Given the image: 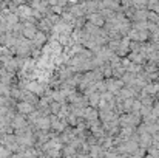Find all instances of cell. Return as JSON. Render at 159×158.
<instances>
[{
	"label": "cell",
	"mask_w": 159,
	"mask_h": 158,
	"mask_svg": "<svg viewBox=\"0 0 159 158\" xmlns=\"http://www.w3.org/2000/svg\"><path fill=\"white\" fill-rule=\"evenodd\" d=\"M130 42H131V41L128 39V36H122L120 41H119V47H117V50H116V54L120 56V57L127 56V54L130 53Z\"/></svg>",
	"instance_id": "3957f363"
},
{
	"label": "cell",
	"mask_w": 159,
	"mask_h": 158,
	"mask_svg": "<svg viewBox=\"0 0 159 158\" xmlns=\"http://www.w3.org/2000/svg\"><path fill=\"white\" fill-rule=\"evenodd\" d=\"M85 19H87V22H90V23H93L96 26H104V23H105V19L102 17V14L99 11L91 12V14H87Z\"/></svg>",
	"instance_id": "52a82bcc"
},
{
	"label": "cell",
	"mask_w": 159,
	"mask_h": 158,
	"mask_svg": "<svg viewBox=\"0 0 159 158\" xmlns=\"http://www.w3.org/2000/svg\"><path fill=\"white\" fill-rule=\"evenodd\" d=\"M127 57H128L131 62L139 64V65H144V64L147 62V56H145L142 51H130L127 54Z\"/></svg>",
	"instance_id": "ba28073f"
},
{
	"label": "cell",
	"mask_w": 159,
	"mask_h": 158,
	"mask_svg": "<svg viewBox=\"0 0 159 158\" xmlns=\"http://www.w3.org/2000/svg\"><path fill=\"white\" fill-rule=\"evenodd\" d=\"M141 107H142V103L138 99V98H134L133 99V104H131V108H130V112H133V113H139L141 112ZM141 115V113H139Z\"/></svg>",
	"instance_id": "30bf717a"
},
{
	"label": "cell",
	"mask_w": 159,
	"mask_h": 158,
	"mask_svg": "<svg viewBox=\"0 0 159 158\" xmlns=\"http://www.w3.org/2000/svg\"><path fill=\"white\" fill-rule=\"evenodd\" d=\"M34 108H36V105H33L28 101H22V99L17 101V104H16V112L20 113V115H25V116H28Z\"/></svg>",
	"instance_id": "277c9868"
},
{
	"label": "cell",
	"mask_w": 159,
	"mask_h": 158,
	"mask_svg": "<svg viewBox=\"0 0 159 158\" xmlns=\"http://www.w3.org/2000/svg\"><path fill=\"white\" fill-rule=\"evenodd\" d=\"M6 155H12V151H9L5 144L0 143V157H6Z\"/></svg>",
	"instance_id": "8fae6325"
},
{
	"label": "cell",
	"mask_w": 159,
	"mask_h": 158,
	"mask_svg": "<svg viewBox=\"0 0 159 158\" xmlns=\"http://www.w3.org/2000/svg\"><path fill=\"white\" fill-rule=\"evenodd\" d=\"M152 146L156 147V149H159V132H156V133L152 135Z\"/></svg>",
	"instance_id": "7c38bea8"
},
{
	"label": "cell",
	"mask_w": 159,
	"mask_h": 158,
	"mask_svg": "<svg viewBox=\"0 0 159 158\" xmlns=\"http://www.w3.org/2000/svg\"><path fill=\"white\" fill-rule=\"evenodd\" d=\"M47 41H48V34H47V33H43V31H39V30H37L36 36L31 39L33 47H34V48H40V50H42V47L47 44Z\"/></svg>",
	"instance_id": "5b68a950"
},
{
	"label": "cell",
	"mask_w": 159,
	"mask_h": 158,
	"mask_svg": "<svg viewBox=\"0 0 159 158\" xmlns=\"http://www.w3.org/2000/svg\"><path fill=\"white\" fill-rule=\"evenodd\" d=\"M127 36H128V39L130 41H136V42H147L148 41V36H150V33H148V30H136V28H130V31L127 33Z\"/></svg>",
	"instance_id": "6da1fadb"
},
{
	"label": "cell",
	"mask_w": 159,
	"mask_h": 158,
	"mask_svg": "<svg viewBox=\"0 0 159 158\" xmlns=\"http://www.w3.org/2000/svg\"><path fill=\"white\" fill-rule=\"evenodd\" d=\"M158 26H159V22H158Z\"/></svg>",
	"instance_id": "4fadbf2b"
},
{
	"label": "cell",
	"mask_w": 159,
	"mask_h": 158,
	"mask_svg": "<svg viewBox=\"0 0 159 158\" xmlns=\"http://www.w3.org/2000/svg\"><path fill=\"white\" fill-rule=\"evenodd\" d=\"M105 84H107V90L111 92V93H114V95H116V93L125 85V84L122 82L120 78H113V76H111V78H107Z\"/></svg>",
	"instance_id": "7a4b0ae2"
},
{
	"label": "cell",
	"mask_w": 159,
	"mask_h": 158,
	"mask_svg": "<svg viewBox=\"0 0 159 158\" xmlns=\"http://www.w3.org/2000/svg\"><path fill=\"white\" fill-rule=\"evenodd\" d=\"M138 144H139V147L148 149L152 146V133H148V132H138Z\"/></svg>",
	"instance_id": "8992f818"
},
{
	"label": "cell",
	"mask_w": 159,
	"mask_h": 158,
	"mask_svg": "<svg viewBox=\"0 0 159 158\" xmlns=\"http://www.w3.org/2000/svg\"><path fill=\"white\" fill-rule=\"evenodd\" d=\"M147 20H148V22H155V23H158L159 22V12L148 9V11H147Z\"/></svg>",
	"instance_id": "9c48e42d"
}]
</instances>
